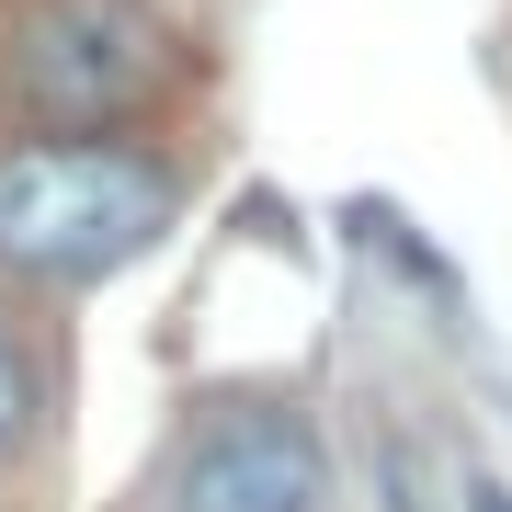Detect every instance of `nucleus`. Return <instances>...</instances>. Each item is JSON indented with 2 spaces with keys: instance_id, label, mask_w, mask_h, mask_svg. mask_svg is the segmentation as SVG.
Instances as JSON below:
<instances>
[{
  "instance_id": "nucleus-1",
  "label": "nucleus",
  "mask_w": 512,
  "mask_h": 512,
  "mask_svg": "<svg viewBox=\"0 0 512 512\" xmlns=\"http://www.w3.org/2000/svg\"><path fill=\"white\" fill-rule=\"evenodd\" d=\"M171 228V171L137 148L35 137L0 148V274L23 285H103Z\"/></svg>"
},
{
  "instance_id": "nucleus-2",
  "label": "nucleus",
  "mask_w": 512,
  "mask_h": 512,
  "mask_svg": "<svg viewBox=\"0 0 512 512\" xmlns=\"http://www.w3.org/2000/svg\"><path fill=\"white\" fill-rule=\"evenodd\" d=\"M171 35L137 0H35L12 35V92L35 126H114L160 92Z\"/></svg>"
},
{
  "instance_id": "nucleus-3",
  "label": "nucleus",
  "mask_w": 512,
  "mask_h": 512,
  "mask_svg": "<svg viewBox=\"0 0 512 512\" xmlns=\"http://www.w3.org/2000/svg\"><path fill=\"white\" fill-rule=\"evenodd\" d=\"M160 512H330V444L274 399H228L183 433Z\"/></svg>"
},
{
  "instance_id": "nucleus-4",
  "label": "nucleus",
  "mask_w": 512,
  "mask_h": 512,
  "mask_svg": "<svg viewBox=\"0 0 512 512\" xmlns=\"http://www.w3.org/2000/svg\"><path fill=\"white\" fill-rule=\"evenodd\" d=\"M35 410H46V387H35V353H23V330L0 319V456H23V444H35Z\"/></svg>"
}]
</instances>
